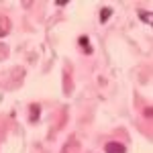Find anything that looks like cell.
I'll return each instance as SVG.
<instances>
[{"label":"cell","instance_id":"obj_3","mask_svg":"<svg viewBox=\"0 0 153 153\" xmlns=\"http://www.w3.org/2000/svg\"><path fill=\"white\" fill-rule=\"evenodd\" d=\"M139 16H141L143 21L147 25H151V21H153V16H151V12H145V10H139Z\"/></svg>","mask_w":153,"mask_h":153},{"label":"cell","instance_id":"obj_5","mask_svg":"<svg viewBox=\"0 0 153 153\" xmlns=\"http://www.w3.org/2000/svg\"><path fill=\"white\" fill-rule=\"evenodd\" d=\"M37 112H39V108H37V106H35V108H31V118H37Z\"/></svg>","mask_w":153,"mask_h":153},{"label":"cell","instance_id":"obj_1","mask_svg":"<svg viewBox=\"0 0 153 153\" xmlns=\"http://www.w3.org/2000/svg\"><path fill=\"white\" fill-rule=\"evenodd\" d=\"M104 151H106V153H127V147H125V145H123V143L110 141V143H106Z\"/></svg>","mask_w":153,"mask_h":153},{"label":"cell","instance_id":"obj_2","mask_svg":"<svg viewBox=\"0 0 153 153\" xmlns=\"http://www.w3.org/2000/svg\"><path fill=\"white\" fill-rule=\"evenodd\" d=\"M80 45L84 47V51H86V53H92V47H90V43H88V37H86V35L80 37Z\"/></svg>","mask_w":153,"mask_h":153},{"label":"cell","instance_id":"obj_4","mask_svg":"<svg viewBox=\"0 0 153 153\" xmlns=\"http://www.w3.org/2000/svg\"><path fill=\"white\" fill-rule=\"evenodd\" d=\"M110 14H112V10H110V8H102V12H100V21H102V23H106V21L110 19Z\"/></svg>","mask_w":153,"mask_h":153}]
</instances>
